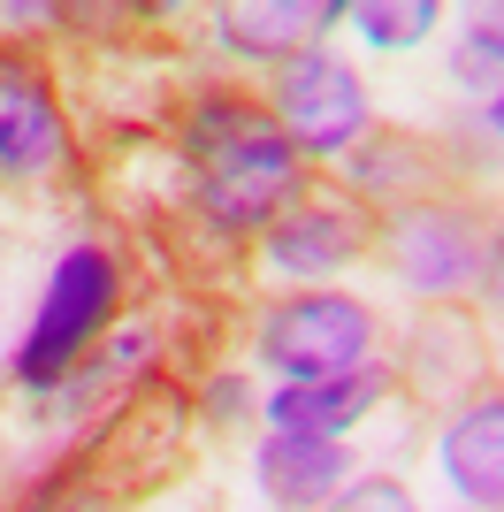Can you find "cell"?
<instances>
[{
	"label": "cell",
	"instance_id": "obj_1",
	"mask_svg": "<svg viewBox=\"0 0 504 512\" xmlns=\"http://www.w3.org/2000/svg\"><path fill=\"white\" fill-rule=\"evenodd\" d=\"M184 146L199 153V214L214 230H268L298 192V146L237 92H207L191 107Z\"/></svg>",
	"mask_w": 504,
	"mask_h": 512
},
{
	"label": "cell",
	"instance_id": "obj_2",
	"mask_svg": "<svg viewBox=\"0 0 504 512\" xmlns=\"http://www.w3.org/2000/svg\"><path fill=\"white\" fill-rule=\"evenodd\" d=\"M375 337H382L375 306L352 299V291H321V283L275 299L268 314H260V360H268L275 375H291V383H329V375L367 367Z\"/></svg>",
	"mask_w": 504,
	"mask_h": 512
},
{
	"label": "cell",
	"instance_id": "obj_3",
	"mask_svg": "<svg viewBox=\"0 0 504 512\" xmlns=\"http://www.w3.org/2000/svg\"><path fill=\"white\" fill-rule=\"evenodd\" d=\"M115 291H123V276H115V260H107L100 245L62 253L39 314H31V337H23V352H16V383L23 390L69 383V367L84 360V344L100 337V321L115 314Z\"/></svg>",
	"mask_w": 504,
	"mask_h": 512
},
{
	"label": "cell",
	"instance_id": "obj_4",
	"mask_svg": "<svg viewBox=\"0 0 504 512\" xmlns=\"http://www.w3.org/2000/svg\"><path fill=\"white\" fill-rule=\"evenodd\" d=\"M382 245V222L367 214V199L359 192H291L283 199V214L268 222V237H260V260H268L275 276H336V268H352L359 253H375Z\"/></svg>",
	"mask_w": 504,
	"mask_h": 512
},
{
	"label": "cell",
	"instance_id": "obj_5",
	"mask_svg": "<svg viewBox=\"0 0 504 512\" xmlns=\"http://www.w3.org/2000/svg\"><path fill=\"white\" fill-rule=\"evenodd\" d=\"M382 253L398 268L413 291H466V283H482V260H489V222L459 199H413L382 222Z\"/></svg>",
	"mask_w": 504,
	"mask_h": 512
},
{
	"label": "cell",
	"instance_id": "obj_6",
	"mask_svg": "<svg viewBox=\"0 0 504 512\" xmlns=\"http://www.w3.org/2000/svg\"><path fill=\"white\" fill-rule=\"evenodd\" d=\"M275 130L298 153L329 161V153H344L367 130V92H359V77L336 54L306 46V54H291V62L275 69Z\"/></svg>",
	"mask_w": 504,
	"mask_h": 512
},
{
	"label": "cell",
	"instance_id": "obj_7",
	"mask_svg": "<svg viewBox=\"0 0 504 512\" xmlns=\"http://www.w3.org/2000/svg\"><path fill=\"white\" fill-rule=\"evenodd\" d=\"M69 161V123L54 107V85L0 46V184H39Z\"/></svg>",
	"mask_w": 504,
	"mask_h": 512
},
{
	"label": "cell",
	"instance_id": "obj_8",
	"mask_svg": "<svg viewBox=\"0 0 504 512\" xmlns=\"http://www.w3.org/2000/svg\"><path fill=\"white\" fill-rule=\"evenodd\" d=\"M252 474H260L268 505L314 512V505H329V497L352 482V451L336 444V436H291V428H275L268 444L252 451Z\"/></svg>",
	"mask_w": 504,
	"mask_h": 512
},
{
	"label": "cell",
	"instance_id": "obj_9",
	"mask_svg": "<svg viewBox=\"0 0 504 512\" xmlns=\"http://www.w3.org/2000/svg\"><path fill=\"white\" fill-rule=\"evenodd\" d=\"M382 398H390V375L382 367H352V375H329V383H283L268 398V421L291 428V436H344Z\"/></svg>",
	"mask_w": 504,
	"mask_h": 512
},
{
	"label": "cell",
	"instance_id": "obj_10",
	"mask_svg": "<svg viewBox=\"0 0 504 512\" xmlns=\"http://www.w3.org/2000/svg\"><path fill=\"white\" fill-rule=\"evenodd\" d=\"M336 16H344L336 0H252V8H214V31H222L237 54H252V62H291Z\"/></svg>",
	"mask_w": 504,
	"mask_h": 512
},
{
	"label": "cell",
	"instance_id": "obj_11",
	"mask_svg": "<svg viewBox=\"0 0 504 512\" xmlns=\"http://www.w3.org/2000/svg\"><path fill=\"white\" fill-rule=\"evenodd\" d=\"M443 474L459 482V497L504 512V398H474L443 428Z\"/></svg>",
	"mask_w": 504,
	"mask_h": 512
},
{
	"label": "cell",
	"instance_id": "obj_12",
	"mask_svg": "<svg viewBox=\"0 0 504 512\" xmlns=\"http://www.w3.org/2000/svg\"><path fill=\"white\" fill-rule=\"evenodd\" d=\"M352 23L367 46H413L420 31H436V0H367L352 8Z\"/></svg>",
	"mask_w": 504,
	"mask_h": 512
},
{
	"label": "cell",
	"instance_id": "obj_13",
	"mask_svg": "<svg viewBox=\"0 0 504 512\" xmlns=\"http://www.w3.org/2000/svg\"><path fill=\"white\" fill-rule=\"evenodd\" d=\"M329 512H420V505H413V490H405V482H390V474H367V482H352V490L336 497Z\"/></svg>",
	"mask_w": 504,
	"mask_h": 512
},
{
	"label": "cell",
	"instance_id": "obj_14",
	"mask_svg": "<svg viewBox=\"0 0 504 512\" xmlns=\"http://www.w3.org/2000/svg\"><path fill=\"white\" fill-rule=\"evenodd\" d=\"M451 69H459V85H474V92H489L497 100V77H504V62L489 54L482 39H459V54H451Z\"/></svg>",
	"mask_w": 504,
	"mask_h": 512
},
{
	"label": "cell",
	"instance_id": "obj_15",
	"mask_svg": "<svg viewBox=\"0 0 504 512\" xmlns=\"http://www.w3.org/2000/svg\"><path fill=\"white\" fill-rule=\"evenodd\" d=\"M31 512H100V497H84V490H69V474L54 482V490H39V505Z\"/></svg>",
	"mask_w": 504,
	"mask_h": 512
},
{
	"label": "cell",
	"instance_id": "obj_16",
	"mask_svg": "<svg viewBox=\"0 0 504 512\" xmlns=\"http://www.w3.org/2000/svg\"><path fill=\"white\" fill-rule=\"evenodd\" d=\"M466 39H482L489 54L504 62V8H474V31H466Z\"/></svg>",
	"mask_w": 504,
	"mask_h": 512
},
{
	"label": "cell",
	"instance_id": "obj_17",
	"mask_svg": "<svg viewBox=\"0 0 504 512\" xmlns=\"http://www.w3.org/2000/svg\"><path fill=\"white\" fill-rule=\"evenodd\" d=\"M489 130H504V92H497V100H489Z\"/></svg>",
	"mask_w": 504,
	"mask_h": 512
}]
</instances>
